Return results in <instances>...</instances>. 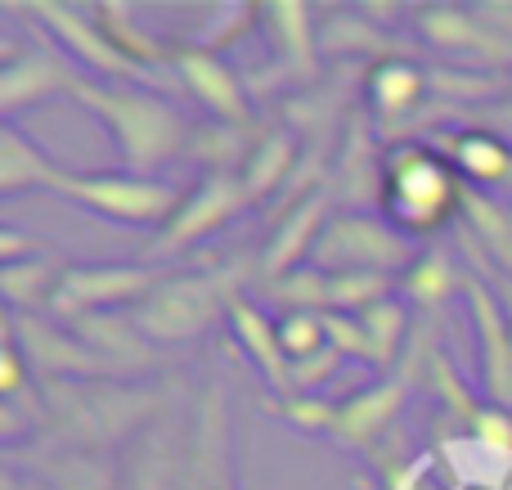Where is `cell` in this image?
Here are the masks:
<instances>
[{
	"label": "cell",
	"instance_id": "cell-1",
	"mask_svg": "<svg viewBox=\"0 0 512 490\" xmlns=\"http://www.w3.org/2000/svg\"><path fill=\"white\" fill-rule=\"evenodd\" d=\"M463 198L459 167L427 144H405L382 167V207L405 239L441 230Z\"/></svg>",
	"mask_w": 512,
	"mask_h": 490
},
{
	"label": "cell",
	"instance_id": "cell-2",
	"mask_svg": "<svg viewBox=\"0 0 512 490\" xmlns=\"http://www.w3.org/2000/svg\"><path fill=\"white\" fill-rule=\"evenodd\" d=\"M81 104H90L108 126H113L117 144H122L131 167H158L185 144V117L158 95L144 90H99V86H77Z\"/></svg>",
	"mask_w": 512,
	"mask_h": 490
},
{
	"label": "cell",
	"instance_id": "cell-3",
	"mask_svg": "<svg viewBox=\"0 0 512 490\" xmlns=\"http://www.w3.org/2000/svg\"><path fill=\"white\" fill-rule=\"evenodd\" d=\"M50 189L63 194L68 203H81L90 212H104L113 221L131 225H158L171 212H180L176 189L144 176H68V171H54Z\"/></svg>",
	"mask_w": 512,
	"mask_h": 490
},
{
	"label": "cell",
	"instance_id": "cell-4",
	"mask_svg": "<svg viewBox=\"0 0 512 490\" xmlns=\"http://www.w3.org/2000/svg\"><path fill=\"white\" fill-rule=\"evenodd\" d=\"M315 266L324 275H355V270H373V275H391L396 266L409 261V239L391 221H369V216H337L324 225L315 243Z\"/></svg>",
	"mask_w": 512,
	"mask_h": 490
},
{
	"label": "cell",
	"instance_id": "cell-5",
	"mask_svg": "<svg viewBox=\"0 0 512 490\" xmlns=\"http://www.w3.org/2000/svg\"><path fill=\"white\" fill-rule=\"evenodd\" d=\"M153 288V270L144 266H72L59 275L50 306L59 315H81L95 306H117L144 297Z\"/></svg>",
	"mask_w": 512,
	"mask_h": 490
},
{
	"label": "cell",
	"instance_id": "cell-6",
	"mask_svg": "<svg viewBox=\"0 0 512 490\" xmlns=\"http://www.w3.org/2000/svg\"><path fill=\"white\" fill-rule=\"evenodd\" d=\"M216 315V284L212 279H180V284H167L144 302V311L135 315L149 338H194L207 320Z\"/></svg>",
	"mask_w": 512,
	"mask_h": 490
},
{
	"label": "cell",
	"instance_id": "cell-7",
	"mask_svg": "<svg viewBox=\"0 0 512 490\" xmlns=\"http://www.w3.org/2000/svg\"><path fill=\"white\" fill-rule=\"evenodd\" d=\"M248 203V189H243V180H230V176H212L198 194H189L185 203H180V212L171 216L167 225V239L158 243V252H176V248H189L194 239H203V234H212L221 221H230L239 207Z\"/></svg>",
	"mask_w": 512,
	"mask_h": 490
},
{
	"label": "cell",
	"instance_id": "cell-8",
	"mask_svg": "<svg viewBox=\"0 0 512 490\" xmlns=\"http://www.w3.org/2000/svg\"><path fill=\"white\" fill-rule=\"evenodd\" d=\"M176 68H180V77H185V86L194 90V95L203 99V104L212 108L216 117H225L230 126L248 122V95H243L239 77H234V72L225 68L216 54H207V50H180L176 54Z\"/></svg>",
	"mask_w": 512,
	"mask_h": 490
},
{
	"label": "cell",
	"instance_id": "cell-9",
	"mask_svg": "<svg viewBox=\"0 0 512 490\" xmlns=\"http://www.w3.org/2000/svg\"><path fill=\"white\" fill-rule=\"evenodd\" d=\"M32 14H41L45 23H50L54 32H59L63 41L72 45V54H81L90 68H99V72H122V77H135V72H140V63L126 59V54L113 45V36H99L95 27H90V18H81L77 9L41 0V5H32Z\"/></svg>",
	"mask_w": 512,
	"mask_h": 490
},
{
	"label": "cell",
	"instance_id": "cell-10",
	"mask_svg": "<svg viewBox=\"0 0 512 490\" xmlns=\"http://www.w3.org/2000/svg\"><path fill=\"white\" fill-rule=\"evenodd\" d=\"M77 86L81 81L59 59H50V54H14L5 63V72H0V104H5V113H14L27 99H45L54 90H72L77 95Z\"/></svg>",
	"mask_w": 512,
	"mask_h": 490
},
{
	"label": "cell",
	"instance_id": "cell-11",
	"mask_svg": "<svg viewBox=\"0 0 512 490\" xmlns=\"http://www.w3.org/2000/svg\"><path fill=\"white\" fill-rule=\"evenodd\" d=\"M230 320H234V329H239V338H243V347H248V356L265 369V378H270L279 392H288V387H292V360L283 356L279 324L265 320V315L256 311L252 302H230Z\"/></svg>",
	"mask_w": 512,
	"mask_h": 490
},
{
	"label": "cell",
	"instance_id": "cell-12",
	"mask_svg": "<svg viewBox=\"0 0 512 490\" xmlns=\"http://www.w3.org/2000/svg\"><path fill=\"white\" fill-rule=\"evenodd\" d=\"M324 198H310V203H301L297 212H288V221H283V230L274 234L270 252H265V275L283 279L297 270L301 252H315L319 234H324Z\"/></svg>",
	"mask_w": 512,
	"mask_h": 490
},
{
	"label": "cell",
	"instance_id": "cell-13",
	"mask_svg": "<svg viewBox=\"0 0 512 490\" xmlns=\"http://www.w3.org/2000/svg\"><path fill=\"white\" fill-rule=\"evenodd\" d=\"M427 95V77L418 63L409 59H387L369 72V99L382 108L387 117H400Z\"/></svg>",
	"mask_w": 512,
	"mask_h": 490
},
{
	"label": "cell",
	"instance_id": "cell-14",
	"mask_svg": "<svg viewBox=\"0 0 512 490\" xmlns=\"http://www.w3.org/2000/svg\"><path fill=\"white\" fill-rule=\"evenodd\" d=\"M400 387L396 383H382V387H369L364 396H355V401H346L342 410H337V423L333 432L346 441H369L373 432H382L391 423V414L400 410Z\"/></svg>",
	"mask_w": 512,
	"mask_h": 490
},
{
	"label": "cell",
	"instance_id": "cell-15",
	"mask_svg": "<svg viewBox=\"0 0 512 490\" xmlns=\"http://www.w3.org/2000/svg\"><path fill=\"white\" fill-rule=\"evenodd\" d=\"M454 167H459V176L477 180V185H499V180L512 176V153L495 135L468 131L454 140Z\"/></svg>",
	"mask_w": 512,
	"mask_h": 490
},
{
	"label": "cell",
	"instance_id": "cell-16",
	"mask_svg": "<svg viewBox=\"0 0 512 490\" xmlns=\"http://www.w3.org/2000/svg\"><path fill=\"white\" fill-rule=\"evenodd\" d=\"M54 171H59V167H54L45 153H36L32 144H27L23 135L9 126L5 144H0V189H5V194H23V189H36V185L50 189Z\"/></svg>",
	"mask_w": 512,
	"mask_h": 490
},
{
	"label": "cell",
	"instance_id": "cell-17",
	"mask_svg": "<svg viewBox=\"0 0 512 490\" xmlns=\"http://www.w3.org/2000/svg\"><path fill=\"white\" fill-rule=\"evenodd\" d=\"M391 275H373V270H355V275H328V306L342 315H360L369 306L387 302Z\"/></svg>",
	"mask_w": 512,
	"mask_h": 490
},
{
	"label": "cell",
	"instance_id": "cell-18",
	"mask_svg": "<svg viewBox=\"0 0 512 490\" xmlns=\"http://www.w3.org/2000/svg\"><path fill=\"white\" fill-rule=\"evenodd\" d=\"M279 342H283V356H288L292 365H301V360L328 351L324 315H315V311H288L279 320Z\"/></svg>",
	"mask_w": 512,
	"mask_h": 490
},
{
	"label": "cell",
	"instance_id": "cell-19",
	"mask_svg": "<svg viewBox=\"0 0 512 490\" xmlns=\"http://www.w3.org/2000/svg\"><path fill=\"white\" fill-rule=\"evenodd\" d=\"M292 153H297V149H292L288 135H270V140L252 153V167L243 171V189H248V198L265 194V189H274L283 176H288Z\"/></svg>",
	"mask_w": 512,
	"mask_h": 490
},
{
	"label": "cell",
	"instance_id": "cell-20",
	"mask_svg": "<svg viewBox=\"0 0 512 490\" xmlns=\"http://www.w3.org/2000/svg\"><path fill=\"white\" fill-rule=\"evenodd\" d=\"M463 207H468V216H472V234H481L486 248L495 252L499 261L508 257V266H512V221L504 216V207L486 203L481 194H468L463 198Z\"/></svg>",
	"mask_w": 512,
	"mask_h": 490
},
{
	"label": "cell",
	"instance_id": "cell-21",
	"mask_svg": "<svg viewBox=\"0 0 512 490\" xmlns=\"http://www.w3.org/2000/svg\"><path fill=\"white\" fill-rule=\"evenodd\" d=\"M360 324H364V333L373 338V347H378V365H387V360L396 356V347H400V333H405V306L387 297V302L360 311Z\"/></svg>",
	"mask_w": 512,
	"mask_h": 490
},
{
	"label": "cell",
	"instance_id": "cell-22",
	"mask_svg": "<svg viewBox=\"0 0 512 490\" xmlns=\"http://www.w3.org/2000/svg\"><path fill=\"white\" fill-rule=\"evenodd\" d=\"M270 23H274V36L279 45L301 63L310 68V18H306V5H270Z\"/></svg>",
	"mask_w": 512,
	"mask_h": 490
},
{
	"label": "cell",
	"instance_id": "cell-23",
	"mask_svg": "<svg viewBox=\"0 0 512 490\" xmlns=\"http://www.w3.org/2000/svg\"><path fill=\"white\" fill-rule=\"evenodd\" d=\"M274 297H283V302L297 306V311L328 306V275H324V270H292V275H283L279 284H274Z\"/></svg>",
	"mask_w": 512,
	"mask_h": 490
},
{
	"label": "cell",
	"instance_id": "cell-24",
	"mask_svg": "<svg viewBox=\"0 0 512 490\" xmlns=\"http://www.w3.org/2000/svg\"><path fill=\"white\" fill-rule=\"evenodd\" d=\"M324 329H328V347H337L342 356H364L378 365V347H373V338L364 333L360 315H342V311H328L324 315Z\"/></svg>",
	"mask_w": 512,
	"mask_h": 490
},
{
	"label": "cell",
	"instance_id": "cell-25",
	"mask_svg": "<svg viewBox=\"0 0 512 490\" xmlns=\"http://www.w3.org/2000/svg\"><path fill=\"white\" fill-rule=\"evenodd\" d=\"M454 288V270L445 257H423L414 270H409V293L418 302H445Z\"/></svg>",
	"mask_w": 512,
	"mask_h": 490
},
{
	"label": "cell",
	"instance_id": "cell-26",
	"mask_svg": "<svg viewBox=\"0 0 512 490\" xmlns=\"http://www.w3.org/2000/svg\"><path fill=\"white\" fill-rule=\"evenodd\" d=\"M472 428H477V446H481V450H495V455H512V414L481 410Z\"/></svg>",
	"mask_w": 512,
	"mask_h": 490
},
{
	"label": "cell",
	"instance_id": "cell-27",
	"mask_svg": "<svg viewBox=\"0 0 512 490\" xmlns=\"http://www.w3.org/2000/svg\"><path fill=\"white\" fill-rule=\"evenodd\" d=\"M0 392L5 396L23 392V356H18L14 320H5V338H0Z\"/></svg>",
	"mask_w": 512,
	"mask_h": 490
},
{
	"label": "cell",
	"instance_id": "cell-28",
	"mask_svg": "<svg viewBox=\"0 0 512 490\" xmlns=\"http://www.w3.org/2000/svg\"><path fill=\"white\" fill-rule=\"evenodd\" d=\"M337 360H342V351L328 347V351H319V356H310V360H301V365H292V387H319V383H324V378L337 369Z\"/></svg>",
	"mask_w": 512,
	"mask_h": 490
},
{
	"label": "cell",
	"instance_id": "cell-29",
	"mask_svg": "<svg viewBox=\"0 0 512 490\" xmlns=\"http://www.w3.org/2000/svg\"><path fill=\"white\" fill-rule=\"evenodd\" d=\"M288 419L297 423V428L324 432V428H333V423H337V410H333V405H319V401H297L288 410Z\"/></svg>",
	"mask_w": 512,
	"mask_h": 490
},
{
	"label": "cell",
	"instance_id": "cell-30",
	"mask_svg": "<svg viewBox=\"0 0 512 490\" xmlns=\"http://www.w3.org/2000/svg\"><path fill=\"white\" fill-rule=\"evenodd\" d=\"M225 490H234V486H225Z\"/></svg>",
	"mask_w": 512,
	"mask_h": 490
}]
</instances>
